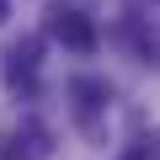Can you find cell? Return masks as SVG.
Returning <instances> with one entry per match:
<instances>
[{
	"label": "cell",
	"instance_id": "obj_6",
	"mask_svg": "<svg viewBox=\"0 0 160 160\" xmlns=\"http://www.w3.org/2000/svg\"><path fill=\"white\" fill-rule=\"evenodd\" d=\"M123 160H149V155H144V149H139V144H133V149H128V155H123Z\"/></svg>",
	"mask_w": 160,
	"mask_h": 160
},
{
	"label": "cell",
	"instance_id": "obj_1",
	"mask_svg": "<svg viewBox=\"0 0 160 160\" xmlns=\"http://www.w3.org/2000/svg\"><path fill=\"white\" fill-rule=\"evenodd\" d=\"M48 38L64 43L69 53H96V22L80 6H48Z\"/></svg>",
	"mask_w": 160,
	"mask_h": 160
},
{
	"label": "cell",
	"instance_id": "obj_4",
	"mask_svg": "<svg viewBox=\"0 0 160 160\" xmlns=\"http://www.w3.org/2000/svg\"><path fill=\"white\" fill-rule=\"evenodd\" d=\"M53 144H48V128L43 123H16L11 133H0V160H38V155H48Z\"/></svg>",
	"mask_w": 160,
	"mask_h": 160
},
{
	"label": "cell",
	"instance_id": "obj_2",
	"mask_svg": "<svg viewBox=\"0 0 160 160\" xmlns=\"http://www.w3.org/2000/svg\"><path fill=\"white\" fill-rule=\"evenodd\" d=\"M69 96H75L80 128L96 133V128H102V112H107V102H112V86H107V80H96V75H75V80H69Z\"/></svg>",
	"mask_w": 160,
	"mask_h": 160
},
{
	"label": "cell",
	"instance_id": "obj_3",
	"mask_svg": "<svg viewBox=\"0 0 160 160\" xmlns=\"http://www.w3.org/2000/svg\"><path fill=\"white\" fill-rule=\"evenodd\" d=\"M38 64H43V32H27V38H16V43H11V53H6V86H11V91L32 86Z\"/></svg>",
	"mask_w": 160,
	"mask_h": 160
},
{
	"label": "cell",
	"instance_id": "obj_5",
	"mask_svg": "<svg viewBox=\"0 0 160 160\" xmlns=\"http://www.w3.org/2000/svg\"><path fill=\"white\" fill-rule=\"evenodd\" d=\"M139 149H144V155H149V160H160V128H155V133H149V139H144V144H139Z\"/></svg>",
	"mask_w": 160,
	"mask_h": 160
},
{
	"label": "cell",
	"instance_id": "obj_7",
	"mask_svg": "<svg viewBox=\"0 0 160 160\" xmlns=\"http://www.w3.org/2000/svg\"><path fill=\"white\" fill-rule=\"evenodd\" d=\"M6 16H11V0H0V27H6Z\"/></svg>",
	"mask_w": 160,
	"mask_h": 160
}]
</instances>
